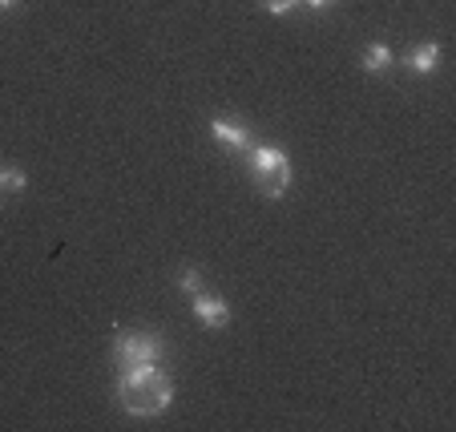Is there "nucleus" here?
<instances>
[{"label":"nucleus","instance_id":"obj_1","mask_svg":"<svg viewBox=\"0 0 456 432\" xmlns=\"http://www.w3.org/2000/svg\"><path fill=\"white\" fill-rule=\"evenodd\" d=\"M113 396L126 416H162L174 404V380L162 372V363H129L121 368Z\"/></svg>","mask_w":456,"mask_h":432},{"label":"nucleus","instance_id":"obj_2","mask_svg":"<svg viewBox=\"0 0 456 432\" xmlns=\"http://www.w3.org/2000/svg\"><path fill=\"white\" fill-rule=\"evenodd\" d=\"M250 182L258 186V194L263 199H283L287 191H291V158H287V150L279 146H250Z\"/></svg>","mask_w":456,"mask_h":432},{"label":"nucleus","instance_id":"obj_3","mask_svg":"<svg viewBox=\"0 0 456 432\" xmlns=\"http://www.w3.org/2000/svg\"><path fill=\"white\" fill-rule=\"evenodd\" d=\"M166 355V339L158 331H118L113 339V363L118 368H129V363H158Z\"/></svg>","mask_w":456,"mask_h":432},{"label":"nucleus","instance_id":"obj_4","mask_svg":"<svg viewBox=\"0 0 456 432\" xmlns=\"http://www.w3.org/2000/svg\"><path fill=\"white\" fill-rule=\"evenodd\" d=\"M190 312H194V320L210 331H223L226 323H231V303H226L223 295L207 291V287H202L199 295H190Z\"/></svg>","mask_w":456,"mask_h":432},{"label":"nucleus","instance_id":"obj_5","mask_svg":"<svg viewBox=\"0 0 456 432\" xmlns=\"http://www.w3.org/2000/svg\"><path fill=\"white\" fill-rule=\"evenodd\" d=\"M210 138L226 150H239V154H250V146H255V134L242 118H215L210 121Z\"/></svg>","mask_w":456,"mask_h":432},{"label":"nucleus","instance_id":"obj_6","mask_svg":"<svg viewBox=\"0 0 456 432\" xmlns=\"http://www.w3.org/2000/svg\"><path fill=\"white\" fill-rule=\"evenodd\" d=\"M404 65H408L412 73H424V77H428V73H436V69H440V45H436V41L416 45V49L408 53Z\"/></svg>","mask_w":456,"mask_h":432},{"label":"nucleus","instance_id":"obj_7","mask_svg":"<svg viewBox=\"0 0 456 432\" xmlns=\"http://www.w3.org/2000/svg\"><path fill=\"white\" fill-rule=\"evenodd\" d=\"M392 49H387L384 41H371L368 49H363V57H360V69L363 73H384V69H392Z\"/></svg>","mask_w":456,"mask_h":432},{"label":"nucleus","instance_id":"obj_8","mask_svg":"<svg viewBox=\"0 0 456 432\" xmlns=\"http://www.w3.org/2000/svg\"><path fill=\"white\" fill-rule=\"evenodd\" d=\"M0 186H4V191H12V194H20L28 186L25 170H17V166H4V170H0Z\"/></svg>","mask_w":456,"mask_h":432},{"label":"nucleus","instance_id":"obj_9","mask_svg":"<svg viewBox=\"0 0 456 432\" xmlns=\"http://www.w3.org/2000/svg\"><path fill=\"white\" fill-rule=\"evenodd\" d=\"M178 287H182L186 295H199V291H202V271H199V267H186V271L178 275Z\"/></svg>","mask_w":456,"mask_h":432},{"label":"nucleus","instance_id":"obj_10","mask_svg":"<svg viewBox=\"0 0 456 432\" xmlns=\"http://www.w3.org/2000/svg\"><path fill=\"white\" fill-rule=\"evenodd\" d=\"M258 4H263L271 17H287V12L299 9V0H258Z\"/></svg>","mask_w":456,"mask_h":432},{"label":"nucleus","instance_id":"obj_11","mask_svg":"<svg viewBox=\"0 0 456 432\" xmlns=\"http://www.w3.org/2000/svg\"><path fill=\"white\" fill-rule=\"evenodd\" d=\"M303 9H311V12H328V9H336L339 0H299Z\"/></svg>","mask_w":456,"mask_h":432},{"label":"nucleus","instance_id":"obj_12","mask_svg":"<svg viewBox=\"0 0 456 432\" xmlns=\"http://www.w3.org/2000/svg\"><path fill=\"white\" fill-rule=\"evenodd\" d=\"M0 9L9 12V9H17V0H0Z\"/></svg>","mask_w":456,"mask_h":432},{"label":"nucleus","instance_id":"obj_13","mask_svg":"<svg viewBox=\"0 0 456 432\" xmlns=\"http://www.w3.org/2000/svg\"><path fill=\"white\" fill-rule=\"evenodd\" d=\"M0 194H4V186H0Z\"/></svg>","mask_w":456,"mask_h":432}]
</instances>
